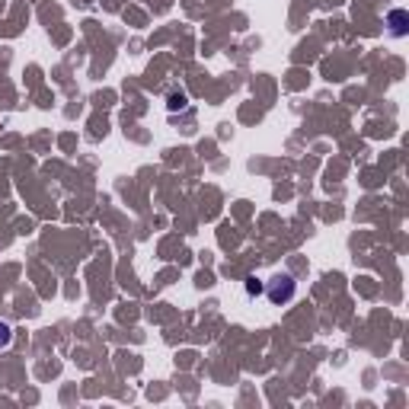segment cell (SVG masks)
<instances>
[{
	"instance_id": "obj_2",
	"label": "cell",
	"mask_w": 409,
	"mask_h": 409,
	"mask_svg": "<svg viewBox=\"0 0 409 409\" xmlns=\"http://www.w3.org/2000/svg\"><path fill=\"white\" fill-rule=\"evenodd\" d=\"M10 339H13L10 326H7V323H0V349H4V345H10Z\"/></svg>"
},
{
	"instance_id": "obj_3",
	"label": "cell",
	"mask_w": 409,
	"mask_h": 409,
	"mask_svg": "<svg viewBox=\"0 0 409 409\" xmlns=\"http://www.w3.org/2000/svg\"><path fill=\"white\" fill-rule=\"evenodd\" d=\"M176 106H179V109L186 106V96H182V93H179V96H173V100H170V109H176Z\"/></svg>"
},
{
	"instance_id": "obj_1",
	"label": "cell",
	"mask_w": 409,
	"mask_h": 409,
	"mask_svg": "<svg viewBox=\"0 0 409 409\" xmlns=\"http://www.w3.org/2000/svg\"><path fill=\"white\" fill-rule=\"evenodd\" d=\"M266 295H268V301H272V304H285V301H291V297H295V282H291V275H278V278H272V282L266 285Z\"/></svg>"
}]
</instances>
